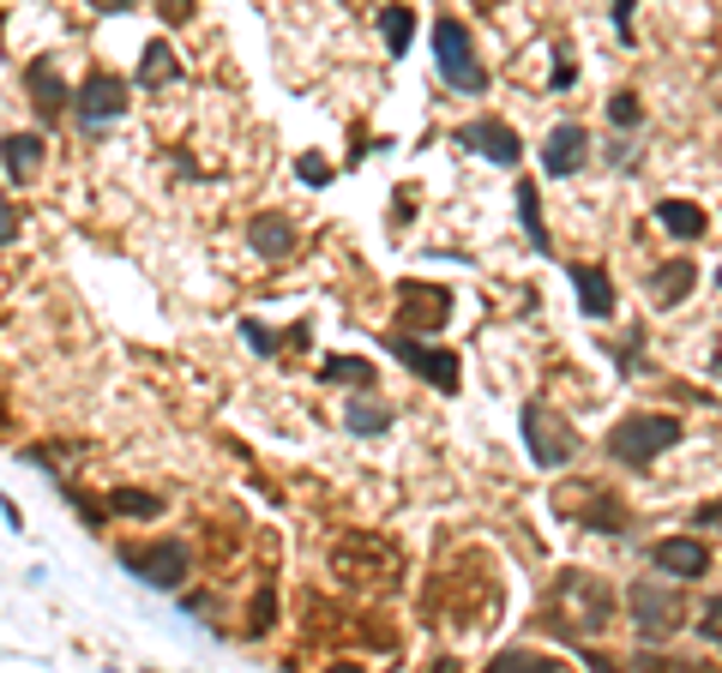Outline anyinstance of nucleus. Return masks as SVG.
I'll return each mask as SVG.
<instances>
[{
	"mask_svg": "<svg viewBox=\"0 0 722 673\" xmlns=\"http://www.w3.org/2000/svg\"><path fill=\"white\" fill-rule=\"evenodd\" d=\"M97 12H132V0H91Z\"/></svg>",
	"mask_w": 722,
	"mask_h": 673,
	"instance_id": "obj_36",
	"label": "nucleus"
},
{
	"mask_svg": "<svg viewBox=\"0 0 722 673\" xmlns=\"http://www.w3.org/2000/svg\"><path fill=\"white\" fill-rule=\"evenodd\" d=\"M0 433H7V403H0Z\"/></svg>",
	"mask_w": 722,
	"mask_h": 673,
	"instance_id": "obj_37",
	"label": "nucleus"
},
{
	"mask_svg": "<svg viewBox=\"0 0 722 673\" xmlns=\"http://www.w3.org/2000/svg\"><path fill=\"white\" fill-rule=\"evenodd\" d=\"M609 121H614V127H639V121H644V102L632 97V91H621V97L609 102Z\"/></svg>",
	"mask_w": 722,
	"mask_h": 673,
	"instance_id": "obj_27",
	"label": "nucleus"
},
{
	"mask_svg": "<svg viewBox=\"0 0 722 673\" xmlns=\"http://www.w3.org/2000/svg\"><path fill=\"white\" fill-rule=\"evenodd\" d=\"M681 422L674 415H626L621 427H609V457L626 469H651V457H662L669 445H681Z\"/></svg>",
	"mask_w": 722,
	"mask_h": 673,
	"instance_id": "obj_2",
	"label": "nucleus"
},
{
	"mask_svg": "<svg viewBox=\"0 0 722 673\" xmlns=\"http://www.w3.org/2000/svg\"><path fill=\"white\" fill-rule=\"evenodd\" d=\"M692 283H699V265L669 259V265H656V271H651V283H644V295H651V307H681L686 295H692Z\"/></svg>",
	"mask_w": 722,
	"mask_h": 673,
	"instance_id": "obj_16",
	"label": "nucleus"
},
{
	"mask_svg": "<svg viewBox=\"0 0 722 673\" xmlns=\"http://www.w3.org/2000/svg\"><path fill=\"white\" fill-rule=\"evenodd\" d=\"M24 91H31V109H37L42 127H55V121H61V115L72 109V97H67V85H61V67H55V55H37V61L24 67Z\"/></svg>",
	"mask_w": 722,
	"mask_h": 673,
	"instance_id": "obj_12",
	"label": "nucleus"
},
{
	"mask_svg": "<svg viewBox=\"0 0 722 673\" xmlns=\"http://www.w3.org/2000/svg\"><path fill=\"white\" fill-rule=\"evenodd\" d=\"M458 145H464V151H476V157H488V162H518L524 157L518 132H512L506 121H464Z\"/></svg>",
	"mask_w": 722,
	"mask_h": 673,
	"instance_id": "obj_15",
	"label": "nucleus"
},
{
	"mask_svg": "<svg viewBox=\"0 0 722 673\" xmlns=\"http://www.w3.org/2000/svg\"><path fill=\"white\" fill-rule=\"evenodd\" d=\"M626 613H632V625H639V637H674L681 632V620H686V607H681V595L674 590H662V583H632L626 590Z\"/></svg>",
	"mask_w": 722,
	"mask_h": 673,
	"instance_id": "obj_8",
	"label": "nucleus"
},
{
	"mask_svg": "<svg viewBox=\"0 0 722 673\" xmlns=\"http://www.w3.org/2000/svg\"><path fill=\"white\" fill-rule=\"evenodd\" d=\"M344 422H349V433L374 439V433H386V427H392V409H386V403H349V415H344Z\"/></svg>",
	"mask_w": 722,
	"mask_h": 673,
	"instance_id": "obj_26",
	"label": "nucleus"
},
{
	"mask_svg": "<svg viewBox=\"0 0 722 673\" xmlns=\"http://www.w3.org/2000/svg\"><path fill=\"white\" fill-rule=\"evenodd\" d=\"M572 289H578V313L584 319H609L614 313V283L602 265H572Z\"/></svg>",
	"mask_w": 722,
	"mask_h": 673,
	"instance_id": "obj_17",
	"label": "nucleus"
},
{
	"mask_svg": "<svg viewBox=\"0 0 722 673\" xmlns=\"http://www.w3.org/2000/svg\"><path fill=\"white\" fill-rule=\"evenodd\" d=\"M319 379L326 385H362V392H374V362H362V355H326L319 362Z\"/></svg>",
	"mask_w": 722,
	"mask_h": 673,
	"instance_id": "obj_21",
	"label": "nucleus"
},
{
	"mask_svg": "<svg viewBox=\"0 0 722 673\" xmlns=\"http://www.w3.org/2000/svg\"><path fill=\"white\" fill-rule=\"evenodd\" d=\"M0 162H7V175L24 187L42 169V132H7V139H0Z\"/></svg>",
	"mask_w": 722,
	"mask_h": 673,
	"instance_id": "obj_18",
	"label": "nucleus"
},
{
	"mask_svg": "<svg viewBox=\"0 0 722 673\" xmlns=\"http://www.w3.org/2000/svg\"><path fill=\"white\" fill-rule=\"evenodd\" d=\"M632 7H639V0H614V24H621V37H632Z\"/></svg>",
	"mask_w": 722,
	"mask_h": 673,
	"instance_id": "obj_35",
	"label": "nucleus"
},
{
	"mask_svg": "<svg viewBox=\"0 0 722 673\" xmlns=\"http://www.w3.org/2000/svg\"><path fill=\"white\" fill-rule=\"evenodd\" d=\"M379 37H386L392 55H409V37H416V12H409V7H379Z\"/></svg>",
	"mask_w": 722,
	"mask_h": 673,
	"instance_id": "obj_23",
	"label": "nucleus"
},
{
	"mask_svg": "<svg viewBox=\"0 0 722 673\" xmlns=\"http://www.w3.org/2000/svg\"><path fill=\"white\" fill-rule=\"evenodd\" d=\"M121 565L151 590H181L187 572H194V553H187V542L157 535V542H121Z\"/></svg>",
	"mask_w": 722,
	"mask_h": 673,
	"instance_id": "obj_5",
	"label": "nucleus"
},
{
	"mask_svg": "<svg viewBox=\"0 0 722 673\" xmlns=\"http://www.w3.org/2000/svg\"><path fill=\"white\" fill-rule=\"evenodd\" d=\"M651 565L669 572V577H681V583H699L704 572H711V553H704L699 535H669V542L651 547Z\"/></svg>",
	"mask_w": 722,
	"mask_h": 673,
	"instance_id": "obj_13",
	"label": "nucleus"
},
{
	"mask_svg": "<svg viewBox=\"0 0 722 673\" xmlns=\"http://www.w3.org/2000/svg\"><path fill=\"white\" fill-rule=\"evenodd\" d=\"M609 620H614V590L596 572H578V565L560 572L554 590H548V602H542V625H548L554 637H566V643L602 637V632H609Z\"/></svg>",
	"mask_w": 722,
	"mask_h": 673,
	"instance_id": "obj_1",
	"label": "nucleus"
},
{
	"mask_svg": "<svg viewBox=\"0 0 722 673\" xmlns=\"http://www.w3.org/2000/svg\"><path fill=\"white\" fill-rule=\"evenodd\" d=\"M241 331H247V349H259V355H277V337H271V325H259V319H241Z\"/></svg>",
	"mask_w": 722,
	"mask_h": 673,
	"instance_id": "obj_29",
	"label": "nucleus"
},
{
	"mask_svg": "<svg viewBox=\"0 0 722 673\" xmlns=\"http://www.w3.org/2000/svg\"><path fill=\"white\" fill-rule=\"evenodd\" d=\"M332 572L349 583V590H392L397 583V553L379 542V535H344L337 542V553H332Z\"/></svg>",
	"mask_w": 722,
	"mask_h": 673,
	"instance_id": "obj_3",
	"label": "nucleus"
},
{
	"mask_svg": "<svg viewBox=\"0 0 722 673\" xmlns=\"http://www.w3.org/2000/svg\"><path fill=\"white\" fill-rule=\"evenodd\" d=\"M12 235H19V211H12V205H0V247H7Z\"/></svg>",
	"mask_w": 722,
	"mask_h": 673,
	"instance_id": "obj_33",
	"label": "nucleus"
},
{
	"mask_svg": "<svg viewBox=\"0 0 722 673\" xmlns=\"http://www.w3.org/2000/svg\"><path fill=\"white\" fill-rule=\"evenodd\" d=\"M254 253H265V259L296 253V229H289V217H254Z\"/></svg>",
	"mask_w": 722,
	"mask_h": 673,
	"instance_id": "obj_22",
	"label": "nucleus"
},
{
	"mask_svg": "<svg viewBox=\"0 0 722 673\" xmlns=\"http://www.w3.org/2000/svg\"><path fill=\"white\" fill-rule=\"evenodd\" d=\"M386 349H392L404 367H416L422 379L434 385V392H458V385H464V367H458V355H452V349H434V343H416V337H404V331H397V325L386 331Z\"/></svg>",
	"mask_w": 722,
	"mask_h": 673,
	"instance_id": "obj_9",
	"label": "nucleus"
},
{
	"mask_svg": "<svg viewBox=\"0 0 722 673\" xmlns=\"http://www.w3.org/2000/svg\"><path fill=\"white\" fill-rule=\"evenodd\" d=\"M494 667H548V662H542V655H530V650H500Z\"/></svg>",
	"mask_w": 722,
	"mask_h": 673,
	"instance_id": "obj_30",
	"label": "nucleus"
},
{
	"mask_svg": "<svg viewBox=\"0 0 722 673\" xmlns=\"http://www.w3.org/2000/svg\"><path fill=\"white\" fill-rule=\"evenodd\" d=\"M656 222L674 235V241H704V229H711V217H704L699 205H686V199H662Z\"/></svg>",
	"mask_w": 722,
	"mask_h": 673,
	"instance_id": "obj_20",
	"label": "nucleus"
},
{
	"mask_svg": "<svg viewBox=\"0 0 722 673\" xmlns=\"http://www.w3.org/2000/svg\"><path fill=\"white\" fill-rule=\"evenodd\" d=\"M554 512L560 517H572V523H584V530H609V535H621L626 530V505L614 499V493H602L591 482H572V487H554Z\"/></svg>",
	"mask_w": 722,
	"mask_h": 673,
	"instance_id": "obj_7",
	"label": "nucleus"
},
{
	"mask_svg": "<svg viewBox=\"0 0 722 673\" xmlns=\"http://www.w3.org/2000/svg\"><path fill=\"white\" fill-rule=\"evenodd\" d=\"M699 632L722 643V602H711V607H704V620H699Z\"/></svg>",
	"mask_w": 722,
	"mask_h": 673,
	"instance_id": "obj_32",
	"label": "nucleus"
},
{
	"mask_svg": "<svg viewBox=\"0 0 722 673\" xmlns=\"http://www.w3.org/2000/svg\"><path fill=\"white\" fill-rule=\"evenodd\" d=\"M692 523H711V530H722V499H711V505H699V512H692Z\"/></svg>",
	"mask_w": 722,
	"mask_h": 673,
	"instance_id": "obj_34",
	"label": "nucleus"
},
{
	"mask_svg": "<svg viewBox=\"0 0 722 673\" xmlns=\"http://www.w3.org/2000/svg\"><path fill=\"white\" fill-rule=\"evenodd\" d=\"M0 37H7V12H0Z\"/></svg>",
	"mask_w": 722,
	"mask_h": 673,
	"instance_id": "obj_38",
	"label": "nucleus"
},
{
	"mask_svg": "<svg viewBox=\"0 0 722 673\" xmlns=\"http://www.w3.org/2000/svg\"><path fill=\"white\" fill-rule=\"evenodd\" d=\"M446 313H452V289H446V283H404L397 331H446Z\"/></svg>",
	"mask_w": 722,
	"mask_h": 673,
	"instance_id": "obj_11",
	"label": "nucleus"
},
{
	"mask_svg": "<svg viewBox=\"0 0 722 673\" xmlns=\"http://www.w3.org/2000/svg\"><path fill=\"white\" fill-rule=\"evenodd\" d=\"M127 115V85L121 79H109V72H91V79L72 91V121L79 127H109V121H121Z\"/></svg>",
	"mask_w": 722,
	"mask_h": 673,
	"instance_id": "obj_10",
	"label": "nucleus"
},
{
	"mask_svg": "<svg viewBox=\"0 0 722 673\" xmlns=\"http://www.w3.org/2000/svg\"><path fill=\"white\" fill-rule=\"evenodd\" d=\"M296 175H301L307 187H332V162H326V157H314V151L296 157Z\"/></svg>",
	"mask_w": 722,
	"mask_h": 673,
	"instance_id": "obj_28",
	"label": "nucleus"
},
{
	"mask_svg": "<svg viewBox=\"0 0 722 673\" xmlns=\"http://www.w3.org/2000/svg\"><path fill=\"white\" fill-rule=\"evenodd\" d=\"M434 67H439V79H446L458 97H482V91H488V67L476 61V42H469V31L458 19L434 24Z\"/></svg>",
	"mask_w": 722,
	"mask_h": 673,
	"instance_id": "obj_4",
	"label": "nucleus"
},
{
	"mask_svg": "<svg viewBox=\"0 0 722 673\" xmlns=\"http://www.w3.org/2000/svg\"><path fill=\"white\" fill-rule=\"evenodd\" d=\"M175 79H181L175 49H169V42H145V55H139V91H169Z\"/></svg>",
	"mask_w": 722,
	"mask_h": 673,
	"instance_id": "obj_19",
	"label": "nucleus"
},
{
	"mask_svg": "<svg viewBox=\"0 0 722 673\" xmlns=\"http://www.w3.org/2000/svg\"><path fill=\"white\" fill-rule=\"evenodd\" d=\"M157 7H164L169 24H187V19H194V0H157Z\"/></svg>",
	"mask_w": 722,
	"mask_h": 673,
	"instance_id": "obj_31",
	"label": "nucleus"
},
{
	"mask_svg": "<svg viewBox=\"0 0 722 673\" xmlns=\"http://www.w3.org/2000/svg\"><path fill=\"white\" fill-rule=\"evenodd\" d=\"M109 512H121V517H164V499H157V493H139V487H115Z\"/></svg>",
	"mask_w": 722,
	"mask_h": 673,
	"instance_id": "obj_25",
	"label": "nucleus"
},
{
	"mask_svg": "<svg viewBox=\"0 0 722 673\" xmlns=\"http://www.w3.org/2000/svg\"><path fill=\"white\" fill-rule=\"evenodd\" d=\"M518 211H524L530 247H536V253H548V229H542V192H536V181H518Z\"/></svg>",
	"mask_w": 722,
	"mask_h": 673,
	"instance_id": "obj_24",
	"label": "nucleus"
},
{
	"mask_svg": "<svg viewBox=\"0 0 722 673\" xmlns=\"http://www.w3.org/2000/svg\"><path fill=\"white\" fill-rule=\"evenodd\" d=\"M584 162H591V132H584V127L560 121L548 139H542V169H548V175H578Z\"/></svg>",
	"mask_w": 722,
	"mask_h": 673,
	"instance_id": "obj_14",
	"label": "nucleus"
},
{
	"mask_svg": "<svg viewBox=\"0 0 722 673\" xmlns=\"http://www.w3.org/2000/svg\"><path fill=\"white\" fill-rule=\"evenodd\" d=\"M518 422H524V445H530V457H536V469H566V463L578 457V433L560 422L542 397L524 403Z\"/></svg>",
	"mask_w": 722,
	"mask_h": 673,
	"instance_id": "obj_6",
	"label": "nucleus"
}]
</instances>
